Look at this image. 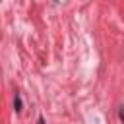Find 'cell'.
Here are the masks:
<instances>
[{
	"instance_id": "1",
	"label": "cell",
	"mask_w": 124,
	"mask_h": 124,
	"mask_svg": "<svg viewBox=\"0 0 124 124\" xmlns=\"http://www.w3.org/2000/svg\"><path fill=\"white\" fill-rule=\"evenodd\" d=\"M14 108H16V112L21 110V97L19 95H16V99H14Z\"/></svg>"
},
{
	"instance_id": "2",
	"label": "cell",
	"mask_w": 124,
	"mask_h": 124,
	"mask_svg": "<svg viewBox=\"0 0 124 124\" xmlns=\"http://www.w3.org/2000/svg\"><path fill=\"white\" fill-rule=\"evenodd\" d=\"M39 124H45V118H39Z\"/></svg>"
}]
</instances>
